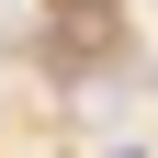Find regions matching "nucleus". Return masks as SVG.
I'll return each instance as SVG.
<instances>
[{
	"instance_id": "f257e3e1",
	"label": "nucleus",
	"mask_w": 158,
	"mask_h": 158,
	"mask_svg": "<svg viewBox=\"0 0 158 158\" xmlns=\"http://www.w3.org/2000/svg\"><path fill=\"white\" fill-rule=\"evenodd\" d=\"M113 158H147V147H113Z\"/></svg>"
}]
</instances>
